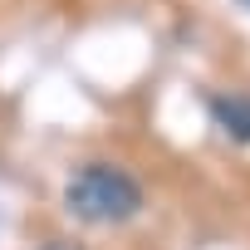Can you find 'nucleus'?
Returning <instances> with one entry per match:
<instances>
[{
    "label": "nucleus",
    "instance_id": "nucleus-1",
    "mask_svg": "<svg viewBox=\"0 0 250 250\" xmlns=\"http://www.w3.org/2000/svg\"><path fill=\"white\" fill-rule=\"evenodd\" d=\"M64 206L88 226H113V221H128L143 206V187H138V177H128L113 162H88L69 177Z\"/></svg>",
    "mask_w": 250,
    "mask_h": 250
},
{
    "label": "nucleus",
    "instance_id": "nucleus-3",
    "mask_svg": "<svg viewBox=\"0 0 250 250\" xmlns=\"http://www.w3.org/2000/svg\"><path fill=\"white\" fill-rule=\"evenodd\" d=\"M44 250H83V245H74V240H54V245H44Z\"/></svg>",
    "mask_w": 250,
    "mask_h": 250
},
{
    "label": "nucleus",
    "instance_id": "nucleus-2",
    "mask_svg": "<svg viewBox=\"0 0 250 250\" xmlns=\"http://www.w3.org/2000/svg\"><path fill=\"white\" fill-rule=\"evenodd\" d=\"M211 113H216V123H221L235 143H250V98H240V93H216V98H211Z\"/></svg>",
    "mask_w": 250,
    "mask_h": 250
},
{
    "label": "nucleus",
    "instance_id": "nucleus-4",
    "mask_svg": "<svg viewBox=\"0 0 250 250\" xmlns=\"http://www.w3.org/2000/svg\"><path fill=\"white\" fill-rule=\"evenodd\" d=\"M240 5H250V0H240Z\"/></svg>",
    "mask_w": 250,
    "mask_h": 250
}]
</instances>
